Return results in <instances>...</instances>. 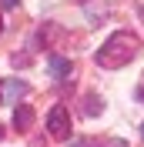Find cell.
Listing matches in <instances>:
<instances>
[{
    "label": "cell",
    "instance_id": "3957f363",
    "mask_svg": "<svg viewBox=\"0 0 144 147\" xmlns=\"http://www.w3.org/2000/svg\"><path fill=\"white\" fill-rule=\"evenodd\" d=\"M27 84L17 80V77H7V80L0 84V104H7V100H17V97H27Z\"/></svg>",
    "mask_w": 144,
    "mask_h": 147
},
{
    "label": "cell",
    "instance_id": "30bf717a",
    "mask_svg": "<svg viewBox=\"0 0 144 147\" xmlns=\"http://www.w3.org/2000/svg\"><path fill=\"white\" fill-rule=\"evenodd\" d=\"M0 34H3V17H0Z\"/></svg>",
    "mask_w": 144,
    "mask_h": 147
},
{
    "label": "cell",
    "instance_id": "5b68a950",
    "mask_svg": "<svg viewBox=\"0 0 144 147\" xmlns=\"http://www.w3.org/2000/svg\"><path fill=\"white\" fill-rule=\"evenodd\" d=\"M30 124H34V110H30L27 104L14 107V127H17V130H27Z\"/></svg>",
    "mask_w": 144,
    "mask_h": 147
},
{
    "label": "cell",
    "instance_id": "52a82bcc",
    "mask_svg": "<svg viewBox=\"0 0 144 147\" xmlns=\"http://www.w3.org/2000/svg\"><path fill=\"white\" fill-rule=\"evenodd\" d=\"M17 3H20V0H0V7H3V10H14Z\"/></svg>",
    "mask_w": 144,
    "mask_h": 147
},
{
    "label": "cell",
    "instance_id": "7a4b0ae2",
    "mask_svg": "<svg viewBox=\"0 0 144 147\" xmlns=\"http://www.w3.org/2000/svg\"><path fill=\"white\" fill-rule=\"evenodd\" d=\"M47 130H50V137H57V140H64L71 134V117H67V107H64V104H57V107L47 114Z\"/></svg>",
    "mask_w": 144,
    "mask_h": 147
},
{
    "label": "cell",
    "instance_id": "8992f818",
    "mask_svg": "<svg viewBox=\"0 0 144 147\" xmlns=\"http://www.w3.org/2000/svg\"><path fill=\"white\" fill-rule=\"evenodd\" d=\"M101 110H104V104H101V97H94V94H87V97H84V114H87V117H97Z\"/></svg>",
    "mask_w": 144,
    "mask_h": 147
},
{
    "label": "cell",
    "instance_id": "9c48e42d",
    "mask_svg": "<svg viewBox=\"0 0 144 147\" xmlns=\"http://www.w3.org/2000/svg\"><path fill=\"white\" fill-rule=\"evenodd\" d=\"M107 147H127V144H124V140H111Z\"/></svg>",
    "mask_w": 144,
    "mask_h": 147
},
{
    "label": "cell",
    "instance_id": "8fae6325",
    "mask_svg": "<svg viewBox=\"0 0 144 147\" xmlns=\"http://www.w3.org/2000/svg\"><path fill=\"white\" fill-rule=\"evenodd\" d=\"M0 137H3V127H0Z\"/></svg>",
    "mask_w": 144,
    "mask_h": 147
},
{
    "label": "cell",
    "instance_id": "277c9868",
    "mask_svg": "<svg viewBox=\"0 0 144 147\" xmlns=\"http://www.w3.org/2000/svg\"><path fill=\"white\" fill-rule=\"evenodd\" d=\"M47 67H50V74H54L57 80H67V77L74 74L71 60H67V57H57V54H50V60H47Z\"/></svg>",
    "mask_w": 144,
    "mask_h": 147
},
{
    "label": "cell",
    "instance_id": "6da1fadb",
    "mask_svg": "<svg viewBox=\"0 0 144 147\" xmlns=\"http://www.w3.org/2000/svg\"><path fill=\"white\" fill-rule=\"evenodd\" d=\"M137 54V37L127 34V30H117L104 40V47H97V64L101 67H124L127 60H134Z\"/></svg>",
    "mask_w": 144,
    "mask_h": 147
},
{
    "label": "cell",
    "instance_id": "7c38bea8",
    "mask_svg": "<svg viewBox=\"0 0 144 147\" xmlns=\"http://www.w3.org/2000/svg\"><path fill=\"white\" fill-rule=\"evenodd\" d=\"M141 134H144V124H141Z\"/></svg>",
    "mask_w": 144,
    "mask_h": 147
},
{
    "label": "cell",
    "instance_id": "ba28073f",
    "mask_svg": "<svg viewBox=\"0 0 144 147\" xmlns=\"http://www.w3.org/2000/svg\"><path fill=\"white\" fill-rule=\"evenodd\" d=\"M137 100L144 104V80H141V87H137Z\"/></svg>",
    "mask_w": 144,
    "mask_h": 147
}]
</instances>
